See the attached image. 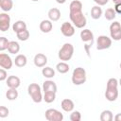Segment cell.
<instances>
[{"label": "cell", "instance_id": "6da1fadb", "mask_svg": "<svg viewBox=\"0 0 121 121\" xmlns=\"http://www.w3.org/2000/svg\"><path fill=\"white\" fill-rule=\"evenodd\" d=\"M69 17L73 25L78 28H83L87 24V19L85 15L83 14L82 10L80 11H75V12H69Z\"/></svg>", "mask_w": 121, "mask_h": 121}, {"label": "cell", "instance_id": "7a4b0ae2", "mask_svg": "<svg viewBox=\"0 0 121 121\" xmlns=\"http://www.w3.org/2000/svg\"><path fill=\"white\" fill-rule=\"evenodd\" d=\"M73 55H74V46L70 43H65L61 46V48L59 50V53H58L59 59L62 61L70 60Z\"/></svg>", "mask_w": 121, "mask_h": 121}, {"label": "cell", "instance_id": "3957f363", "mask_svg": "<svg viewBox=\"0 0 121 121\" xmlns=\"http://www.w3.org/2000/svg\"><path fill=\"white\" fill-rule=\"evenodd\" d=\"M27 93L31 97V99L33 100V102L35 103H40L43 99L41 87L37 83H30L27 87Z\"/></svg>", "mask_w": 121, "mask_h": 121}, {"label": "cell", "instance_id": "277c9868", "mask_svg": "<svg viewBox=\"0 0 121 121\" xmlns=\"http://www.w3.org/2000/svg\"><path fill=\"white\" fill-rule=\"evenodd\" d=\"M87 79L86 71L82 67H77L72 73V82L74 85H81Z\"/></svg>", "mask_w": 121, "mask_h": 121}, {"label": "cell", "instance_id": "5b68a950", "mask_svg": "<svg viewBox=\"0 0 121 121\" xmlns=\"http://www.w3.org/2000/svg\"><path fill=\"white\" fill-rule=\"evenodd\" d=\"M112 45V38L106 36V35H100L98 36L96 40V49L97 50H104L110 48Z\"/></svg>", "mask_w": 121, "mask_h": 121}, {"label": "cell", "instance_id": "8992f818", "mask_svg": "<svg viewBox=\"0 0 121 121\" xmlns=\"http://www.w3.org/2000/svg\"><path fill=\"white\" fill-rule=\"evenodd\" d=\"M44 116H45V119L48 121H62L63 120V114L56 109L46 110Z\"/></svg>", "mask_w": 121, "mask_h": 121}, {"label": "cell", "instance_id": "52a82bcc", "mask_svg": "<svg viewBox=\"0 0 121 121\" xmlns=\"http://www.w3.org/2000/svg\"><path fill=\"white\" fill-rule=\"evenodd\" d=\"M10 26V17L8 13H0V30L5 32L9 30Z\"/></svg>", "mask_w": 121, "mask_h": 121}, {"label": "cell", "instance_id": "ba28073f", "mask_svg": "<svg viewBox=\"0 0 121 121\" xmlns=\"http://www.w3.org/2000/svg\"><path fill=\"white\" fill-rule=\"evenodd\" d=\"M60 32L64 37H72L75 34V26L71 23L64 22L60 26Z\"/></svg>", "mask_w": 121, "mask_h": 121}, {"label": "cell", "instance_id": "9c48e42d", "mask_svg": "<svg viewBox=\"0 0 121 121\" xmlns=\"http://www.w3.org/2000/svg\"><path fill=\"white\" fill-rule=\"evenodd\" d=\"M12 64H13V61L8 54H6V53L0 54V66H1V68H4L6 70H9L12 67Z\"/></svg>", "mask_w": 121, "mask_h": 121}, {"label": "cell", "instance_id": "30bf717a", "mask_svg": "<svg viewBox=\"0 0 121 121\" xmlns=\"http://www.w3.org/2000/svg\"><path fill=\"white\" fill-rule=\"evenodd\" d=\"M80 39L84 43H89L90 44H93L94 43V33L90 29H83L80 31Z\"/></svg>", "mask_w": 121, "mask_h": 121}, {"label": "cell", "instance_id": "8fae6325", "mask_svg": "<svg viewBox=\"0 0 121 121\" xmlns=\"http://www.w3.org/2000/svg\"><path fill=\"white\" fill-rule=\"evenodd\" d=\"M33 61L36 67H39V68L44 67L45 64L47 63V57L43 53H38L35 55Z\"/></svg>", "mask_w": 121, "mask_h": 121}, {"label": "cell", "instance_id": "7c38bea8", "mask_svg": "<svg viewBox=\"0 0 121 121\" xmlns=\"http://www.w3.org/2000/svg\"><path fill=\"white\" fill-rule=\"evenodd\" d=\"M60 107L61 109L66 112H71L74 111V108H75V104L73 102V100L69 99V98H64L61 103H60Z\"/></svg>", "mask_w": 121, "mask_h": 121}, {"label": "cell", "instance_id": "4fadbf2b", "mask_svg": "<svg viewBox=\"0 0 121 121\" xmlns=\"http://www.w3.org/2000/svg\"><path fill=\"white\" fill-rule=\"evenodd\" d=\"M7 86L9 88H18L21 84V80L17 76H9L7 78Z\"/></svg>", "mask_w": 121, "mask_h": 121}, {"label": "cell", "instance_id": "5bb4252c", "mask_svg": "<svg viewBox=\"0 0 121 121\" xmlns=\"http://www.w3.org/2000/svg\"><path fill=\"white\" fill-rule=\"evenodd\" d=\"M57 84L53 81V80H45L43 83V92H55L57 93Z\"/></svg>", "mask_w": 121, "mask_h": 121}, {"label": "cell", "instance_id": "9a60e30c", "mask_svg": "<svg viewBox=\"0 0 121 121\" xmlns=\"http://www.w3.org/2000/svg\"><path fill=\"white\" fill-rule=\"evenodd\" d=\"M53 28V24L52 21L48 20H43L40 23V30L43 33H49Z\"/></svg>", "mask_w": 121, "mask_h": 121}, {"label": "cell", "instance_id": "2e32d148", "mask_svg": "<svg viewBox=\"0 0 121 121\" xmlns=\"http://www.w3.org/2000/svg\"><path fill=\"white\" fill-rule=\"evenodd\" d=\"M105 97L108 101H115L118 97V90L117 89H106Z\"/></svg>", "mask_w": 121, "mask_h": 121}, {"label": "cell", "instance_id": "e0dca14e", "mask_svg": "<svg viewBox=\"0 0 121 121\" xmlns=\"http://www.w3.org/2000/svg\"><path fill=\"white\" fill-rule=\"evenodd\" d=\"M47 15H48V18L50 21L56 22L60 18V10L57 8H52L48 10Z\"/></svg>", "mask_w": 121, "mask_h": 121}, {"label": "cell", "instance_id": "ac0fdd59", "mask_svg": "<svg viewBox=\"0 0 121 121\" xmlns=\"http://www.w3.org/2000/svg\"><path fill=\"white\" fill-rule=\"evenodd\" d=\"M14 63L17 67H24L27 63V59L24 54H19L14 59Z\"/></svg>", "mask_w": 121, "mask_h": 121}, {"label": "cell", "instance_id": "d6986e66", "mask_svg": "<svg viewBox=\"0 0 121 121\" xmlns=\"http://www.w3.org/2000/svg\"><path fill=\"white\" fill-rule=\"evenodd\" d=\"M103 11H102V9L100 8V6L96 5V6H94L91 9V17L95 20H97L101 17Z\"/></svg>", "mask_w": 121, "mask_h": 121}, {"label": "cell", "instance_id": "ffe728a7", "mask_svg": "<svg viewBox=\"0 0 121 121\" xmlns=\"http://www.w3.org/2000/svg\"><path fill=\"white\" fill-rule=\"evenodd\" d=\"M24 29H26V24L22 20H18L12 25V30L15 33H18Z\"/></svg>", "mask_w": 121, "mask_h": 121}, {"label": "cell", "instance_id": "44dd1931", "mask_svg": "<svg viewBox=\"0 0 121 121\" xmlns=\"http://www.w3.org/2000/svg\"><path fill=\"white\" fill-rule=\"evenodd\" d=\"M0 8L5 12L11 10V9L13 8L12 0H0Z\"/></svg>", "mask_w": 121, "mask_h": 121}, {"label": "cell", "instance_id": "7402d4cb", "mask_svg": "<svg viewBox=\"0 0 121 121\" xmlns=\"http://www.w3.org/2000/svg\"><path fill=\"white\" fill-rule=\"evenodd\" d=\"M69 10H70V12L82 10V3L78 0H73L69 5Z\"/></svg>", "mask_w": 121, "mask_h": 121}, {"label": "cell", "instance_id": "603a6c76", "mask_svg": "<svg viewBox=\"0 0 121 121\" xmlns=\"http://www.w3.org/2000/svg\"><path fill=\"white\" fill-rule=\"evenodd\" d=\"M8 51L13 55L17 54L20 51V44L15 41H9V43L8 46Z\"/></svg>", "mask_w": 121, "mask_h": 121}, {"label": "cell", "instance_id": "cb8c5ba5", "mask_svg": "<svg viewBox=\"0 0 121 121\" xmlns=\"http://www.w3.org/2000/svg\"><path fill=\"white\" fill-rule=\"evenodd\" d=\"M56 69L59 73L60 74H66L69 70H70V66L68 63H66L65 61H60L59 63H57L56 65Z\"/></svg>", "mask_w": 121, "mask_h": 121}, {"label": "cell", "instance_id": "d4e9b609", "mask_svg": "<svg viewBox=\"0 0 121 121\" xmlns=\"http://www.w3.org/2000/svg\"><path fill=\"white\" fill-rule=\"evenodd\" d=\"M42 74L44 78H52L55 77V70L52 67L49 66H44L42 70Z\"/></svg>", "mask_w": 121, "mask_h": 121}, {"label": "cell", "instance_id": "484cf974", "mask_svg": "<svg viewBox=\"0 0 121 121\" xmlns=\"http://www.w3.org/2000/svg\"><path fill=\"white\" fill-rule=\"evenodd\" d=\"M100 120L101 121H112L113 120V115L112 112L110 110H104L100 113Z\"/></svg>", "mask_w": 121, "mask_h": 121}, {"label": "cell", "instance_id": "4316f807", "mask_svg": "<svg viewBox=\"0 0 121 121\" xmlns=\"http://www.w3.org/2000/svg\"><path fill=\"white\" fill-rule=\"evenodd\" d=\"M104 17L106 18V20L108 21H112L115 17H116V11L114 10V9L112 8H109L105 10L104 12Z\"/></svg>", "mask_w": 121, "mask_h": 121}, {"label": "cell", "instance_id": "83f0119b", "mask_svg": "<svg viewBox=\"0 0 121 121\" xmlns=\"http://www.w3.org/2000/svg\"><path fill=\"white\" fill-rule=\"evenodd\" d=\"M6 97L9 100H15L18 97V91L16 88H9L6 93Z\"/></svg>", "mask_w": 121, "mask_h": 121}, {"label": "cell", "instance_id": "f1b7e54d", "mask_svg": "<svg viewBox=\"0 0 121 121\" xmlns=\"http://www.w3.org/2000/svg\"><path fill=\"white\" fill-rule=\"evenodd\" d=\"M56 99V93L55 92H44L43 100L46 103H52Z\"/></svg>", "mask_w": 121, "mask_h": 121}, {"label": "cell", "instance_id": "f546056e", "mask_svg": "<svg viewBox=\"0 0 121 121\" xmlns=\"http://www.w3.org/2000/svg\"><path fill=\"white\" fill-rule=\"evenodd\" d=\"M16 35H17L18 40H20L22 42H25V41H27L28 40V38L30 36V33H29V31L27 29H24V30L16 33Z\"/></svg>", "mask_w": 121, "mask_h": 121}, {"label": "cell", "instance_id": "4dcf8cb0", "mask_svg": "<svg viewBox=\"0 0 121 121\" xmlns=\"http://www.w3.org/2000/svg\"><path fill=\"white\" fill-rule=\"evenodd\" d=\"M119 83L118 80L115 78H111L108 79L107 81V85H106V89H117Z\"/></svg>", "mask_w": 121, "mask_h": 121}, {"label": "cell", "instance_id": "1f68e13d", "mask_svg": "<svg viewBox=\"0 0 121 121\" xmlns=\"http://www.w3.org/2000/svg\"><path fill=\"white\" fill-rule=\"evenodd\" d=\"M9 43V41L6 37H0V50L1 51L8 49Z\"/></svg>", "mask_w": 121, "mask_h": 121}, {"label": "cell", "instance_id": "d6a6232c", "mask_svg": "<svg viewBox=\"0 0 121 121\" xmlns=\"http://www.w3.org/2000/svg\"><path fill=\"white\" fill-rule=\"evenodd\" d=\"M118 30H121V25L119 22L117 21H114L111 24L110 26V33L112 32H115V31H118Z\"/></svg>", "mask_w": 121, "mask_h": 121}, {"label": "cell", "instance_id": "836d02e7", "mask_svg": "<svg viewBox=\"0 0 121 121\" xmlns=\"http://www.w3.org/2000/svg\"><path fill=\"white\" fill-rule=\"evenodd\" d=\"M70 120L71 121H80L81 120V113L78 111H73L70 114Z\"/></svg>", "mask_w": 121, "mask_h": 121}, {"label": "cell", "instance_id": "e575fe53", "mask_svg": "<svg viewBox=\"0 0 121 121\" xmlns=\"http://www.w3.org/2000/svg\"><path fill=\"white\" fill-rule=\"evenodd\" d=\"M110 35H111L112 40H113V41H120L121 40V30L112 32V33H110Z\"/></svg>", "mask_w": 121, "mask_h": 121}, {"label": "cell", "instance_id": "d590c367", "mask_svg": "<svg viewBox=\"0 0 121 121\" xmlns=\"http://www.w3.org/2000/svg\"><path fill=\"white\" fill-rule=\"evenodd\" d=\"M9 109L5 106H1L0 107V117L1 118H5L9 115Z\"/></svg>", "mask_w": 121, "mask_h": 121}, {"label": "cell", "instance_id": "8d00e7d4", "mask_svg": "<svg viewBox=\"0 0 121 121\" xmlns=\"http://www.w3.org/2000/svg\"><path fill=\"white\" fill-rule=\"evenodd\" d=\"M8 78V73L6 71V69L4 68H1L0 69V80L1 81H4Z\"/></svg>", "mask_w": 121, "mask_h": 121}, {"label": "cell", "instance_id": "74e56055", "mask_svg": "<svg viewBox=\"0 0 121 121\" xmlns=\"http://www.w3.org/2000/svg\"><path fill=\"white\" fill-rule=\"evenodd\" d=\"M96 5H98V6H105L106 4H108V2H109V0H93Z\"/></svg>", "mask_w": 121, "mask_h": 121}, {"label": "cell", "instance_id": "f35d334b", "mask_svg": "<svg viewBox=\"0 0 121 121\" xmlns=\"http://www.w3.org/2000/svg\"><path fill=\"white\" fill-rule=\"evenodd\" d=\"M114 10L116 11V13L121 14V3L115 4V6H114Z\"/></svg>", "mask_w": 121, "mask_h": 121}, {"label": "cell", "instance_id": "ab89813d", "mask_svg": "<svg viewBox=\"0 0 121 121\" xmlns=\"http://www.w3.org/2000/svg\"><path fill=\"white\" fill-rule=\"evenodd\" d=\"M113 119H114L115 121H121V112H120V113H117V114L113 117Z\"/></svg>", "mask_w": 121, "mask_h": 121}, {"label": "cell", "instance_id": "60d3db41", "mask_svg": "<svg viewBox=\"0 0 121 121\" xmlns=\"http://www.w3.org/2000/svg\"><path fill=\"white\" fill-rule=\"evenodd\" d=\"M56 2L59 4H64L66 2V0H56Z\"/></svg>", "mask_w": 121, "mask_h": 121}, {"label": "cell", "instance_id": "b9f144b4", "mask_svg": "<svg viewBox=\"0 0 121 121\" xmlns=\"http://www.w3.org/2000/svg\"><path fill=\"white\" fill-rule=\"evenodd\" d=\"M112 2L114 4H118V3H121V0H112Z\"/></svg>", "mask_w": 121, "mask_h": 121}, {"label": "cell", "instance_id": "7bdbcfd3", "mask_svg": "<svg viewBox=\"0 0 121 121\" xmlns=\"http://www.w3.org/2000/svg\"><path fill=\"white\" fill-rule=\"evenodd\" d=\"M118 83H119V85H120V86H121V78H120V79H119V80H118Z\"/></svg>", "mask_w": 121, "mask_h": 121}, {"label": "cell", "instance_id": "ee69618b", "mask_svg": "<svg viewBox=\"0 0 121 121\" xmlns=\"http://www.w3.org/2000/svg\"><path fill=\"white\" fill-rule=\"evenodd\" d=\"M31 1H33V2H37V1H39V0H31Z\"/></svg>", "mask_w": 121, "mask_h": 121}, {"label": "cell", "instance_id": "f6af8a7d", "mask_svg": "<svg viewBox=\"0 0 121 121\" xmlns=\"http://www.w3.org/2000/svg\"><path fill=\"white\" fill-rule=\"evenodd\" d=\"M119 66H120V69H121V62H120V65Z\"/></svg>", "mask_w": 121, "mask_h": 121}]
</instances>
